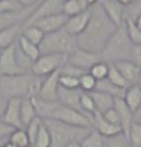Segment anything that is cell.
<instances>
[{
	"label": "cell",
	"mask_w": 141,
	"mask_h": 147,
	"mask_svg": "<svg viewBox=\"0 0 141 147\" xmlns=\"http://www.w3.org/2000/svg\"><path fill=\"white\" fill-rule=\"evenodd\" d=\"M90 17L87 28L76 37L77 48L101 54L118 26L111 21L99 2L89 8Z\"/></svg>",
	"instance_id": "obj_1"
},
{
	"label": "cell",
	"mask_w": 141,
	"mask_h": 147,
	"mask_svg": "<svg viewBox=\"0 0 141 147\" xmlns=\"http://www.w3.org/2000/svg\"><path fill=\"white\" fill-rule=\"evenodd\" d=\"M37 117L42 119H53L68 124L92 128L89 117L61 104L58 100L46 101L40 98H31Z\"/></svg>",
	"instance_id": "obj_2"
},
{
	"label": "cell",
	"mask_w": 141,
	"mask_h": 147,
	"mask_svg": "<svg viewBox=\"0 0 141 147\" xmlns=\"http://www.w3.org/2000/svg\"><path fill=\"white\" fill-rule=\"evenodd\" d=\"M133 43L129 37L126 22H122L111 36L101 52L102 60L108 63H115L131 59Z\"/></svg>",
	"instance_id": "obj_3"
},
{
	"label": "cell",
	"mask_w": 141,
	"mask_h": 147,
	"mask_svg": "<svg viewBox=\"0 0 141 147\" xmlns=\"http://www.w3.org/2000/svg\"><path fill=\"white\" fill-rule=\"evenodd\" d=\"M42 120L51 137L50 147H66L72 142H80L92 129L53 119Z\"/></svg>",
	"instance_id": "obj_4"
},
{
	"label": "cell",
	"mask_w": 141,
	"mask_h": 147,
	"mask_svg": "<svg viewBox=\"0 0 141 147\" xmlns=\"http://www.w3.org/2000/svg\"><path fill=\"white\" fill-rule=\"evenodd\" d=\"M39 48L40 55L61 54L68 55L77 48L76 37L68 34L63 28L53 33L44 34Z\"/></svg>",
	"instance_id": "obj_5"
},
{
	"label": "cell",
	"mask_w": 141,
	"mask_h": 147,
	"mask_svg": "<svg viewBox=\"0 0 141 147\" xmlns=\"http://www.w3.org/2000/svg\"><path fill=\"white\" fill-rule=\"evenodd\" d=\"M32 73L0 76V94L6 98H28L30 84L34 78Z\"/></svg>",
	"instance_id": "obj_6"
},
{
	"label": "cell",
	"mask_w": 141,
	"mask_h": 147,
	"mask_svg": "<svg viewBox=\"0 0 141 147\" xmlns=\"http://www.w3.org/2000/svg\"><path fill=\"white\" fill-rule=\"evenodd\" d=\"M67 62V55L61 54L40 55L33 62L31 73L39 78H45L51 74L60 71Z\"/></svg>",
	"instance_id": "obj_7"
},
{
	"label": "cell",
	"mask_w": 141,
	"mask_h": 147,
	"mask_svg": "<svg viewBox=\"0 0 141 147\" xmlns=\"http://www.w3.org/2000/svg\"><path fill=\"white\" fill-rule=\"evenodd\" d=\"M63 2L64 0H42L35 8L31 16L23 23L22 28L32 25L35 21L43 17L63 13Z\"/></svg>",
	"instance_id": "obj_8"
},
{
	"label": "cell",
	"mask_w": 141,
	"mask_h": 147,
	"mask_svg": "<svg viewBox=\"0 0 141 147\" xmlns=\"http://www.w3.org/2000/svg\"><path fill=\"white\" fill-rule=\"evenodd\" d=\"M25 74L17 63L14 44L0 51V76Z\"/></svg>",
	"instance_id": "obj_9"
},
{
	"label": "cell",
	"mask_w": 141,
	"mask_h": 147,
	"mask_svg": "<svg viewBox=\"0 0 141 147\" xmlns=\"http://www.w3.org/2000/svg\"><path fill=\"white\" fill-rule=\"evenodd\" d=\"M101 60L102 57L100 54L84 51L79 48H76L71 54L67 55V62L86 72H89L94 64Z\"/></svg>",
	"instance_id": "obj_10"
},
{
	"label": "cell",
	"mask_w": 141,
	"mask_h": 147,
	"mask_svg": "<svg viewBox=\"0 0 141 147\" xmlns=\"http://www.w3.org/2000/svg\"><path fill=\"white\" fill-rule=\"evenodd\" d=\"M37 4L31 6V7L22 8L21 10L18 11L0 13V31L14 25H17V24L23 25V23L31 16V13H33V11L37 6Z\"/></svg>",
	"instance_id": "obj_11"
},
{
	"label": "cell",
	"mask_w": 141,
	"mask_h": 147,
	"mask_svg": "<svg viewBox=\"0 0 141 147\" xmlns=\"http://www.w3.org/2000/svg\"><path fill=\"white\" fill-rule=\"evenodd\" d=\"M59 76H60V71L45 76L42 80V88L37 98H40L46 101L58 100V90L60 87Z\"/></svg>",
	"instance_id": "obj_12"
},
{
	"label": "cell",
	"mask_w": 141,
	"mask_h": 147,
	"mask_svg": "<svg viewBox=\"0 0 141 147\" xmlns=\"http://www.w3.org/2000/svg\"><path fill=\"white\" fill-rule=\"evenodd\" d=\"M20 104H21V98L8 99L7 106L1 119L3 122L14 129L23 128L21 119H20Z\"/></svg>",
	"instance_id": "obj_13"
},
{
	"label": "cell",
	"mask_w": 141,
	"mask_h": 147,
	"mask_svg": "<svg viewBox=\"0 0 141 147\" xmlns=\"http://www.w3.org/2000/svg\"><path fill=\"white\" fill-rule=\"evenodd\" d=\"M67 18L68 17L64 16L63 13H59L40 18L35 21L32 25L36 26L43 34H46L63 29L67 21Z\"/></svg>",
	"instance_id": "obj_14"
},
{
	"label": "cell",
	"mask_w": 141,
	"mask_h": 147,
	"mask_svg": "<svg viewBox=\"0 0 141 147\" xmlns=\"http://www.w3.org/2000/svg\"><path fill=\"white\" fill-rule=\"evenodd\" d=\"M90 11L89 8L87 10L83 11L82 13L76 14V16H70L67 18V21L64 25V30L71 36L77 37L81 34L87 28V23L89 21Z\"/></svg>",
	"instance_id": "obj_15"
},
{
	"label": "cell",
	"mask_w": 141,
	"mask_h": 147,
	"mask_svg": "<svg viewBox=\"0 0 141 147\" xmlns=\"http://www.w3.org/2000/svg\"><path fill=\"white\" fill-rule=\"evenodd\" d=\"M91 127L100 135H102L105 139L122 133V130L119 126L113 125L108 122L99 112H95L91 116Z\"/></svg>",
	"instance_id": "obj_16"
},
{
	"label": "cell",
	"mask_w": 141,
	"mask_h": 147,
	"mask_svg": "<svg viewBox=\"0 0 141 147\" xmlns=\"http://www.w3.org/2000/svg\"><path fill=\"white\" fill-rule=\"evenodd\" d=\"M81 95L82 91L80 89L70 90L60 86L58 90V101L67 107L71 108L73 110H76L82 114H84L80 103Z\"/></svg>",
	"instance_id": "obj_17"
},
{
	"label": "cell",
	"mask_w": 141,
	"mask_h": 147,
	"mask_svg": "<svg viewBox=\"0 0 141 147\" xmlns=\"http://www.w3.org/2000/svg\"><path fill=\"white\" fill-rule=\"evenodd\" d=\"M98 2L104 9L107 16L115 25L119 26L125 21L126 7L120 4L117 0H98Z\"/></svg>",
	"instance_id": "obj_18"
},
{
	"label": "cell",
	"mask_w": 141,
	"mask_h": 147,
	"mask_svg": "<svg viewBox=\"0 0 141 147\" xmlns=\"http://www.w3.org/2000/svg\"><path fill=\"white\" fill-rule=\"evenodd\" d=\"M114 109L116 110L119 117V123L121 127L122 133L128 138L129 131L131 124L134 121V115L130 110L126 103L123 100V98H115V103H114Z\"/></svg>",
	"instance_id": "obj_19"
},
{
	"label": "cell",
	"mask_w": 141,
	"mask_h": 147,
	"mask_svg": "<svg viewBox=\"0 0 141 147\" xmlns=\"http://www.w3.org/2000/svg\"><path fill=\"white\" fill-rule=\"evenodd\" d=\"M113 65L121 74V76L124 78L129 85H134L137 83L141 73V69L138 66H136L133 61L122 60L113 63Z\"/></svg>",
	"instance_id": "obj_20"
},
{
	"label": "cell",
	"mask_w": 141,
	"mask_h": 147,
	"mask_svg": "<svg viewBox=\"0 0 141 147\" xmlns=\"http://www.w3.org/2000/svg\"><path fill=\"white\" fill-rule=\"evenodd\" d=\"M122 98L134 115H136L141 108V89L138 85L134 84L126 88Z\"/></svg>",
	"instance_id": "obj_21"
},
{
	"label": "cell",
	"mask_w": 141,
	"mask_h": 147,
	"mask_svg": "<svg viewBox=\"0 0 141 147\" xmlns=\"http://www.w3.org/2000/svg\"><path fill=\"white\" fill-rule=\"evenodd\" d=\"M21 31L22 24L14 25L0 31V51L16 43L17 38L21 34Z\"/></svg>",
	"instance_id": "obj_22"
},
{
	"label": "cell",
	"mask_w": 141,
	"mask_h": 147,
	"mask_svg": "<svg viewBox=\"0 0 141 147\" xmlns=\"http://www.w3.org/2000/svg\"><path fill=\"white\" fill-rule=\"evenodd\" d=\"M89 95L93 99L94 105H95L96 108V112H99V113L103 114L106 111L114 107L115 98H112V96L101 92H97V91H92V92L89 93Z\"/></svg>",
	"instance_id": "obj_23"
},
{
	"label": "cell",
	"mask_w": 141,
	"mask_h": 147,
	"mask_svg": "<svg viewBox=\"0 0 141 147\" xmlns=\"http://www.w3.org/2000/svg\"><path fill=\"white\" fill-rule=\"evenodd\" d=\"M125 90L126 89H122V88L115 86L108 78L97 81L95 89H94V91L107 94V95L112 96L114 98H122L123 96H124Z\"/></svg>",
	"instance_id": "obj_24"
},
{
	"label": "cell",
	"mask_w": 141,
	"mask_h": 147,
	"mask_svg": "<svg viewBox=\"0 0 141 147\" xmlns=\"http://www.w3.org/2000/svg\"><path fill=\"white\" fill-rule=\"evenodd\" d=\"M37 117L31 98H22L20 104V119L23 128H25L34 119Z\"/></svg>",
	"instance_id": "obj_25"
},
{
	"label": "cell",
	"mask_w": 141,
	"mask_h": 147,
	"mask_svg": "<svg viewBox=\"0 0 141 147\" xmlns=\"http://www.w3.org/2000/svg\"><path fill=\"white\" fill-rule=\"evenodd\" d=\"M16 45L21 50V52L26 57H28L32 61H35L40 55V48L37 45H35L29 40L23 37L21 34L18 36L16 40Z\"/></svg>",
	"instance_id": "obj_26"
},
{
	"label": "cell",
	"mask_w": 141,
	"mask_h": 147,
	"mask_svg": "<svg viewBox=\"0 0 141 147\" xmlns=\"http://www.w3.org/2000/svg\"><path fill=\"white\" fill-rule=\"evenodd\" d=\"M79 143L81 147H106V139L96 130L91 129Z\"/></svg>",
	"instance_id": "obj_27"
},
{
	"label": "cell",
	"mask_w": 141,
	"mask_h": 147,
	"mask_svg": "<svg viewBox=\"0 0 141 147\" xmlns=\"http://www.w3.org/2000/svg\"><path fill=\"white\" fill-rule=\"evenodd\" d=\"M21 36L25 37L26 39L29 40L35 45L39 46L40 42L42 41L43 37H44V34L40 30L39 28H37L36 26L30 25L27 27H23L21 31Z\"/></svg>",
	"instance_id": "obj_28"
},
{
	"label": "cell",
	"mask_w": 141,
	"mask_h": 147,
	"mask_svg": "<svg viewBox=\"0 0 141 147\" xmlns=\"http://www.w3.org/2000/svg\"><path fill=\"white\" fill-rule=\"evenodd\" d=\"M8 142L17 147H30V140L25 129H14L8 138Z\"/></svg>",
	"instance_id": "obj_29"
},
{
	"label": "cell",
	"mask_w": 141,
	"mask_h": 147,
	"mask_svg": "<svg viewBox=\"0 0 141 147\" xmlns=\"http://www.w3.org/2000/svg\"><path fill=\"white\" fill-rule=\"evenodd\" d=\"M108 69H110V63L106 62L104 60H101L99 62L95 63L94 65L89 69V73L97 81L103 80L107 78Z\"/></svg>",
	"instance_id": "obj_30"
},
{
	"label": "cell",
	"mask_w": 141,
	"mask_h": 147,
	"mask_svg": "<svg viewBox=\"0 0 141 147\" xmlns=\"http://www.w3.org/2000/svg\"><path fill=\"white\" fill-rule=\"evenodd\" d=\"M107 78L111 83L115 85V86L122 88V89H126V88H128L130 86V85L127 83V81L124 79V78L121 76V74L118 72V70L115 68L113 63H110V69H108V74Z\"/></svg>",
	"instance_id": "obj_31"
},
{
	"label": "cell",
	"mask_w": 141,
	"mask_h": 147,
	"mask_svg": "<svg viewBox=\"0 0 141 147\" xmlns=\"http://www.w3.org/2000/svg\"><path fill=\"white\" fill-rule=\"evenodd\" d=\"M51 146V137L48 129L42 122L32 147H50Z\"/></svg>",
	"instance_id": "obj_32"
},
{
	"label": "cell",
	"mask_w": 141,
	"mask_h": 147,
	"mask_svg": "<svg viewBox=\"0 0 141 147\" xmlns=\"http://www.w3.org/2000/svg\"><path fill=\"white\" fill-rule=\"evenodd\" d=\"M80 103H81V108H82V110H83L84 114L86 115L87 117H89L90 119V121H91V116L96 112V108H95V105H94L93 99L89 95V93L82 92Z\"/></svg>",
	"instance_id": "obj_33"
},
{
	"label": "cell",
	"mask_w": 141,
	"mask_h": 147,
	"mask_svg": "<svg viewBox=\"0 0 141 147\" xmlns=\"http://www.w3.org/2000/svg\"><path fill=\"white\" fill-rule=\"evenodd\" d=\"M128 140L133 147H141V123L134 121L128 134Z\"/></svg>",
	"instance_id": "obj_34"
},
{
	"label": "cell",
	"mask_w": 141,
	"mask_h": 147,
	"mask_svg": "<svg viewBox=\"0 0 141 147\" xmlns=\"http://www.w3.org/2000/svg\"><path fill=\"white\" fill-rule=\"evenodd\" d=\"M106 147H133L128 138L123 133L106 138Z\"/></svg>",
	"instance_id": "obj_35"
},
{
	"label": "cell",
	"mask_w": 141,
	"mask_h": 147,
	"mask_svg": "<svg viewBox=\"0 0 141 147\" xmlns=\"http://www.w3.org/2000/svg\"><path fill=\"white\" fill-rule=\"evenodd\" d=\"M83 11H84V9L82 7L78 0H65L63 2V13L67 17L76 16V14L82 13Z\"/></svg>",
	"instance_id": "obj_36"
},
{
	"label": "cell",
	"mask_w": 141,
	"mask_h": 147,
	"mask_svg": "<svg viewBox=\"0 0 141 147\" xmlns=\"http://www.w3.org/2000/svg\"><path fill=\"white\" fill-rule=\"evenodd\" d=\"M96 83H97V80L87 72L86 74H84V75L79 78V89H80L82 92L90 93L95 89Z\"/></svg>",
	"instance_id": "obj_37"
},
{
	"label": "cell",
	"mask_w": 141,
	"mask_h": 147,
	"mask_svg": "<svg viewBox=\"0 0 141 147\" xmlns=\"http://www.w3.org/2000/svg\"><path fill=\"white\" fill-rule=\"evenodd\" d=\"M42 122H43L42 119H40V117H37L36 119H34L24 128L26 133H27V136L29 138V140H30V147H32V145H33L35 139H36L37 135L39 133L40 128V126H42Z\"/></svg>",
	"instance_id": "obj_38"
},
{
	"label": "cell",
	"mask_w": 141,
	"mask_h": 147,
	"mask_svg": "<svg viewBox=\"0 0 141 147\" xmlns=\"http://www.w3.org/2000/svg\"><path fill=\"white\" fill-rule=\"evenodd\" d=\"M129 37L134 46H141V31L137 29L131 20H125Z\"/></svg>",
	"instance_id": "obj_39"
},
{
	"label": "cell",
	"mask_w": 141,
	"mask_h": 147,
	"mask_svg": "<svg viewBox=\"0 0 141 147\" xmlns=\"http://www.w3.org/2000/svg\"><path fill=\"white\" fill-rule=\"evenodd\" d=\"M141 14V0H136L126 7L125 20H134Z\"/></svg>",
	"instance_id": "obj_40"
},
{
	"label": "cell",
	"mask_w": 141,
	"mask_h": 147,
	"mask_svg": "<svg viewBox=\"0 0 141 147\" xmlns=\"http://www.w3.org/2000/svg\"><path fill=\"white\" fill-rule=\"evenodd\" d=\"M59 84L61 87L65 88V89L75 90L79 89V78L70 76L66 75H61L59 76Z\"/></svg>",
	"instance_id": "obj_41"
},
{
	"label": "cell",
	"mask_w": 141,
	"mask_h": 147,
	"mask_svg": "<svg viewBox=\"0 0 141 147\" xmlns=\"http://www.w3.org/2000/svg\"><path fill=\"white\" fill-rule=\"evenodd\" d=\"M87 72L84 71L78 67H76L72 64H70L68 62H66L64 65L61 67L60 70V74L61 75H66V76H74V78H80L84 74H86Z\"/></svg>",
	"instance_id": "obj_42"
},
{
	"label": "cell",
	"mask_w": 141,
	"mask_h": 147,
	"mask_svg": "<svg viewBox=\"0 0 141 147\" xmlns=\"http://www.w3.org/2000/svg\"><path fill=\"white\" fill-rule=\"evenodd\" d=\"M22 8L24 7H22L16 0H0V13L18 11Z\"/></svg>",
	"instance_id": "obj_43"
},
{
	"label": "cell",
	"mask_w": 141,
	"mask_h": 147,
	"mask_svg": "<svg viewBox=\"0 0 141 147\" xmlns=\"http://www.w3.org/2000/svg\"><path fill=\"white\" fill-rule=\"evenodd\" d=\"M103 116L106 119L108 120V122H110L111 124L113 125H116V126H119L120 127V123H119V117H118V114H117L116 110L113 108H111V109L106 111L105 113L102 114ZM121 128V127H120Z\"/></svg>",
	"instance_id": "obj_44"
},
{
	"label": "cell",
	"mask_w": 141,
	"mask_h": 147,
	"mask_svg": "<svg viewBox=\"0 0 141 147\" xmlns=\"http://www.w3.org/2000/svg\"><path fill=\"white\" fill-rule=\"evenodd\" d=\"M130 60L141 69V46H133Z\"/></svg>",
	"instance_id": "obj_45"
},
{
	"label": "cell",
	"mask_w": 141,
	"mask_h": 147,
	"mask_svg": "<svg viewBox=\"0 0 141 147\" xmlns=\"http://www.w3.org/2000/svg\"><path fill=\"white\" fill-rule=\"evenodd\" d=\"M14 130V127L6 124L5 122L0 120V140H8L9 136L13 133Z\"/></svg>",
	"instance_id": "obj_46"
},
{
	"label": "cell",
	"mask_w": 141,
	"mask_h": 147,
	"mask_svg": "<svg viewBox=\"0 0 141 147\" xmlns=\"http://www.w3.org/2000/svg\"><path fill=\"white\" fill-rule=\"evenodd\" d=\"M7 102H8V98H6L4 96H2L0 94V120L2 119L3 114H4L6 106H7Z\"/></svg>",
	"instance_id": "obj_47"
},
{
	"label": "cell",
	"mask_w": 141,
	"mask_h": 147,
	"mask_svg": "<svg viewBox=\"0 0 141 147\" xmlns=\"http://www.w3.org/2000/svg\"><path fill=\"white\" fill-rule=\"evenodd\" d=\"M16 2H18L22 7H31V6H34L37 4L39 2H40L42 0H16Z\"/></svg>",
	"instance_id": "obj_48"
},
{
	"label": "cell",
	"mask_w": 141,
	"mask_h": 147,
	"mask_svg": "<svg viewBox=\"0 0 141 147\" xmlns=\"http://www.w3.org/2000/svg\"><path fill=\"white\" fill-rule=\"evenodd\" d=\"M78 2L80 3L81 6L84 10H87V9L90 8L94 4H96V3L98 2V0H78Z\"/></svg>",
	"instance_id": "obj_49"
},
{
	"label": "cell",
	"mask_w": 141,
	"mask_h": 147,
	"mask_svg": "<svg viewBox=\"0 0 141 147\" xmlns=\"http://www.w3.org/2000/svg\"><path fill=\"white\" fill-rule=\"evenodd\" d=\"M134 23V25H136V27L137 29H139V30L141 31V14L138 16H136V18H134V20H131Z\"/></svg>",
	"instance_id": "obj_50"
},
{
	"label": "cell",
	"mask_w": 141,
	"mask_h": 147,
	"mask_svg": "<svg viewBox=\"0 0 141 147\" xmlns=\"http://www.w3.org/2000/svg\"><path fill=\"white\" fill-rule=\"evenodd\" d=\"M120 4H122L123 6H125V7H127V6H129L131 4V3L134 2V0H117Z\"/></svg>",
	"instance_id": "obj_51"
},
{
	"label": "cell",
	"mask_w": 141,
	"mask_h": 147,
	"mask_svg": "<svg viewBox=\"0 0 141 147\" xmlns=\"http://www.w3.org/2000/svg\"><path fill=\"white\" fill-rule=\"evenodd\" d=\"M134 121L141 123V110H139L136 115H134Z\"/></svg>",
	"instance_id": "obj_52"
},
{
	"label": "cell",
	"mask_w": 141,
	"mask_h": 147,
	"mask_svg": "<svg viewBox=\"0 0 141 147\" xmlns=\"http://www.w3.org/2000/svg\"><path fill=\"white\" fill-rule=\"evenodd\" d=\"M1 147H17V146H16L14 144H13V143H11V142H6Z\"/></svg>",
	"instance_id": "obj_53"
},
{
	"label": "cell",
	"mask_w": 141,
	"mask_h": 147,
	"mask_svg": "<svg viewBox=\"0 0 141 147\" xmlns=\"http://www.w3.org/2000/svg\"><path fill=\"white\" fill-rule=\"evenodd\" d=\"M66 147H81V146L79 142H72V143H70L69 145H67Z\"/></svg>",
	"instance_id": "obj_54"
},
{
	"label": "cell",
	"mask_w": 141,
	"mask_h": 147,
	"mask_svg": "<svg viewBox=\"0 0 141 147\" xmlns=\"http://www.w3.org/2000/svg\"><path fill=\"white\" fill-rule=\"evenodd\" d=\"M137 85H138V86H139V88H140V89H141V73H140V76H139V78H138V81H137V83H136ZM139 110H141V108H140V109Z\"/></svg>",
	"instance_id": "obj_55"
},
{
	"label": "cell",
	"mask_w": 141,
	"mask_h": 147,
	"mask_svg": "<svg viewBox=\"0 0 141 147\" xmlns=\"http://www.w3.org/2000/svg\"><path fill=\"white\" fill-rule=\"evenodd\" d=\"M64 1H65V0H64Z\"/></svg>",
	"instance_id": "obj_56"
}]
</instances>
